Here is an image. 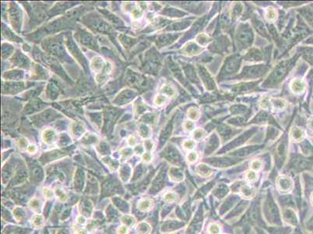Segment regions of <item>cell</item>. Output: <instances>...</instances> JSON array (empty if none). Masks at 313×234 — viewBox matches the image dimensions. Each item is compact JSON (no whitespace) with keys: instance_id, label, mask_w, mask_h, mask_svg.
<instances>
[{"instance_id":"9a60e30c","label":"cell","mask_w":313,"mask_h":234,"mask_svg":"<svg viewBox=\"0 0 313 234\" xmlns=\"http://www.w3.org/2000/svg\"><path fill=\"white\" fill-rule=\"evenodd\" d=\"M246 178L248 182H254L257 180V173L255 171H248L246 173Z\"/></svg>"},{"instance_id":"ba28073f","label":"cell","mask_w":313,"mask_h":234,"mask_svg":"<svg viewBox=\"0 0 313 234\" xmlns=\"http://www.w3.org/2000/svg\"><path fill=\"white\" fill-rule=\"evenodd\" d=\"M29 206L31 208L32 210L36 211V212H39L41 209V201H40L38 199H37V198H33V199L29 202Z\"/></svg>"},{"instance_id":"52a82bcc","label":"cell","mask_w":313,"mask_h":234,"mask_svg":"<svg viewBox=\"0 0 313 234\" xmlns=\"http://www.w3.org/2000/svg\"><path fill=\"white\" fill-rule=\"evenodd\" d=\"M291 88L294 92L299 93L305 89V83L301 80H294L291 84Z\"/></svg>"},{"instance_id":"5b68a950","label":"cell","mask_w":313,"mask_h":234,"mask_svg":"<svg viewBox=\"0 0 313 234\" xmlns=\"http://www.w3.org/2000/svg\"><path fill=\"white\" fill-rule=\"evenodd\" d=\"M103 67H104V63H103L102 59L100 57H95L91 62V68L95 72L99 73L103 69Z\"/></svg>"},{"instance_id":"f1b7e54d","label":"cell","mask_w":313,"mask_h":234,"mask_svg":"<svg viewBox=\"0 0 313 234\" xmlns=\"http://www.w3.org/2000/svg\"><path fill=\"white\" fill-rule=\"evenodd\" d=\"M76 234H88V231L83 228H79L76 231Z\"/></svg>"},{"instance_id":"4fadbf2b","label":"cell","mask_w":313,"mask_h":234,"mask_svg":"<svg viewBox=\"0 0 313 234\" xmlns=\"http://www.w3.org/2000/svg\"><path fill=\"white\" fill-rule=\"evenodd\" d=\"M120 174L121 177H122V179L124 180V181H127L129 179V176L130 174V169L128 166H124L121 169L120 171Z\"/></svg>"},{"instance_id":"ac0fdd59","label":"cell","mask_w":313,"mask_h":234,"mask_svg":"<svg viewBox=\"0 0 313 234\" xmlns=\"http://www.w3.org/2000/svg\"><path fill=\"white\" fill-rule=\"evenodd\" d=\"M198 159V155L196 152H194V151H192L187 156V159H188V162L189 163H193V162H196Z\"/></svg>"},{"instance_id":"cb8c5ba5","label":"cell","mask_w":313,"mask_h":234,"mask_svg":"<svg viewBox=\"0 0 313 234\" xmlns=\"http://www.w3.org/2000/svg\"><path fill=\"white\" fill-rule=\"evenodd\" d=\"M193 109V112H192V111L190 110L189 112H188V117H189L191 119H197L198 117H199V114H198V112H196V110H195V109Z\"/></svg>"},{"instance_id":"7c38bea8","label":"cell","mask_w":313,"mask_h":234,"mask_svg":"<svg viewBox=\"0 0 313 234\" xmlns=\"http://www.w3.org/2000/svg\"><path fill=\"white\" fill-rule=\"evenodd\" d=\"M13 216L17 221H22V219L25 217V212L20 208H17L13 211Z\"/></svg>"},{"instance_id":"8992f818","label":"cell","mask_w":313,"mask_h":234,"mask_svg":"<svg viewBox=\"0 0 313 234\" xmlns=\"http://www.w3.org/2000/svg\"><path fill=\"white\" fill-rule=\"evenodd\" d=\"M151 227L147 222H140L138 226H137L136 231L139 234H149L151 233Z\"/></svg>"},{"instance_id":"7402d4cb","label":"cell","mask_w":313,"mask_h":234,"mask_svg":"<svg viewBox=\"0 0 313 234\" xmlns=\"http://www.w3.org/2000/svg\"><path fill=\"white\" fill-rule=\"evenodd\" d=\"M144 146L146 150H148V151H151V150H153V148H154V143H153L151 140H147L144 142Z\"/></svg>"},{"instance_id":"5bb4252c","label":"cell","mask_w":313,"mask_h":234,"mask_svg":"<svg viewBox=\"0 0 313 234\" xmlns=\"http://www.w3.org/2000/svg\"><path fill=\"white\" fill-rule=\"evenodd\" d=\"M208 232L210 234H219L220 233V226L216 223H212L208 228Z\"/></svg>"},{"instance_id":"4316f807","label":"cell","mask_w":313,"mask_h":234,"mask_svg":"<svg viewBox=\"0 0 313 234\" xmlns=\"http://www.w3.org/2000/svg\"><path fill=\"white\" fill-rule=\"evenodd\" d=\"M86 222H87V219L83 215H80V216H78V218H77V222H78L79 224L83 225V224L86 223Z\"/></svg>"},{"instance_id":"44dd1931","label":"cell","mask_w":313,"mask_h":234,"mask_svg":"<svg viewBox=\"0 0 313 234\" xmlns=\"http://www.w3.org/2000/svg\"><path fill=\"white\" fill-rule=\"evenodd\" d=\"M183 146H184V148H185V149L191 150V149H193V148H194L195 143H194V141H193V140H186V141L184 142Z\"/></svg>"},{"instance_id":"2e32d148","label":"cell","mask_w":313,"mask_h":234,"mask_svg":"<svg viewBox=\"0 0 313 234\" xmlns=\"http://www.w3.org/2000/svg\"><path fill=\"white\" fill-rule=\"evenodd\" d=\"M250 167L255 172L256 171H259L261 169V167H262V162H261V161L258 160V159H256V160L252 162Z\"/></svg>"},{"instance_id":"9c48e42d","label":"cell","mask_w":313,"mask_h":234,"mask_svg":"<svg viewBox=\"0 0 313 234\" xmlns=\"http://www.w3.org/2000/svg\"><path fill=\"white\" fill-rule=\"evenodd\" d=\"M177 199H178V196H177L176 193L173 191H167V193H165V194L164 195V200L166 201V202L168 203L175 202V201H177Z\"/></svg>"},{"instance_id":"3957f363","label":"cell","mask_w":313,"mask_h":234,"mask_svg":"<svg viewBox=\"0 0 313 234\" xmlns=\"http://www.w3.org/2000/svg\"><path fill=\"white\" fill-rule=\"evenodd\" d=\"M42 138L44 141L48 144H51L56 141V133L51 129H47L43 132Z\"/></svg>"},{"instance_id":"83f0119b","label":"cell","mask_w":313,"mask_h":234,"mask_svg":"<svg viewBox=\"0 0 313 234\" xmlns=\"http://www.w3.org/2000/svg\"><path fill=\"white\" fill-rule=\"evenodd\" d=\"M37 151V148L34 145H30V146L27 148V151L30 153H34L35 151Z\"/></svg>"},{"instance_id":"ffe728a7","label":"cell","mask_w":313,"mask_h":234,"mask_svg":"<svg viewBox=\"0 0 313 234\" xmlns=\"http://www.w3.org/2000/svg\"><path fill=\"white\" fill-rule=\"evenodd\" d=\"M42 193L46 198H52L53 196H54L53 192L50 189L47 188V187H44L42 189Z\"/></svg>"},{"instance_id":"30bf717a","label":"cell","mask_w":313,"mask_h":234,"mask_svg":"<svg viewBox=\"0 0 313 234\" xmlns=\"http://www.w3.org/2000/svg\"><path fill=\"white\" fill-rule=\"evenodd\" d=\"M32 224L35 227H41L44 225V217L41 215H36L32 219Z\"/></svg>"},{"instance_id":"7a4b0ae2","label":"cell","mask_w":313,"mask_h":234,"mask_svg":"<svg viewBox=\"0 0 313 234\" xmlns=\"http://www.w3.org/2000/svg\"><path fill=\"white\" fill-rule=\"evenodd\" d=\"M239 193L245 199H251L256 194V188L248 184L242 185L239 189Z\"/></svg>"},{"instance_id":"277c9868","label":"cell","mask_w":313,"mask_h":234,"mask_svg":"<svg viewBox=\"0 0 313 234\" xmlns=\"http://www.w3.org/2000/svg\"><path fill=\"white\" fill-rule=\"evenodd\" d=\"M153 205V201L148 198H143L138 202V209L140 211H147Z\"/></svg>"},{"instance_id":"603a6c76","label":"cell","mask_w":313,"mask_h":234,"mask_svg":"<svg viewBox=\"0 0 313 234\" xmlns=\"http://www.w3.org/2000/svg\"><path fill=\"white\" fill-rule=\"evenodd\" d=\"M128 232V227L126 226H121L118 229V234H126Z\"/></svg>"},{"instance_id":"484cf974","label":"cell","mask_w":313,"mask_h":234,"mask_svg":"<svg viewBox=\"0 0 313 234\" xmlns=\"http://www.w3.org/2000/svg\"><path fill=\"white\" fill-rule=\"evenodd\" d=\"M164 101H165V98H164V96H163V95H159V96H157L155 100V103L157 105H162Z\"/></svg>"},{"instance_id":"8fae6325","label":"cell","mask_w":313,"mask_h":234,"mask_svg":"<svg viewBox=\"0 0 313 234\" xmlns=\"http://www.w3.org/2000/svg\"><path fill=\"white\" fill-rule=\"evenodd\" d=\"M121 221L123 224H125L127 227L132 226L135 224V219L133 216L130 215H124L121 218Z\"/></svg>"},{"instance_id":"4dcf8cb0","label":"cell","mask_w":313,"mask_h":234,"mask_svg":"<svg viewBox=\"0 0 313 234\" xmlns=\"http://www.w3.org/2000/svg\"><path fill=\"white\" fill-rule=\"evenodd\" d=\"M312 202H313V194H312Z\"/></svg>"},{"instance_id":"6da1fadb","label":"cell","mask_w":313,"mask_h":234,"mask_svg":"<svg viewBox=\"0 0 313 234\" xmlns=\"http://www.w3.org/2000/svg\"><path fill=\"white\" fill-rule=\"evenodd\" d=\"M278 189L283 193H288L293 189V181L287 176H280L277 180Z\"/></svg>"},{"instance_id":"d4e9b609","label":"cell","mask_w":313,"mask_h":234,"mask_svg":"<svg viewBox=\"0 0 313 234\" xmlns=\"http://www.w3.org/2000/svg\"><path fill=\"white\" fill-rule=\"evenodd\" d=\"M151 159H152V155H151V153H149V152L145 153V154L143 155V162H151Z\"/></svg>"},{"instance_id":"d6986e66","label":"cell","mask_w":313,"mask_h":234,"mask_svg":"<svg viewBox=\"0 0 313 234\" xmlns=\"http://www.w3.org/2000/svg\"><path fill=\"white\" fill-rule=\"evenodd\" d=\"M133 151L131 148H124L121 151V155L123 158H129L133 155Z\"/></svg>"},{"instance_id":"e0dca14e","label":"cell","mask_w":313,"mask_h":234,"mask_svg":"<svg viewBox=\"0 0 313 234\" xmlns=\"http://www.w3.org/2000/svg\"><path fill=\"white\" fill-rule=\"evenodd\" d=\"M56 194L59 197V199L61 201H66L67 200V195L66 193L64 192V190H60V189H57L56 190Z\"/></svg>"},{"instance_id":"f546056e","label":"cell","mask_w":313,"mask_h":234,"mask_svg":"<svg viewBox=\"0 0 313 234\" xmlns=\"http://www.w3.org/2000/svg\"><path fill=\"white\" fill-rule=\"evenodd\" d=\"M128 142H129V144H130V145H131V146H133V145H135V139L134 138V137H130V138H129Z\"/></svg>"}]
</instances>
